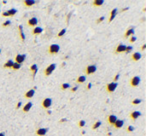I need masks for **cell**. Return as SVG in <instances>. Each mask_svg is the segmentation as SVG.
I'll return each mask as SVG.
<instances>
[{"label": "cell", "instance_id": "cell-45", "mask_svg": "<svg viewBox=\"0 0 146 136\" xmlns=\"http://www.w3.org/2000/svg\"><path fill=\"white\" fill-rule=\"evenodd\" d=\"M127 10H128V7H126V8L121 9V12H124V11H127Z\"/></svg>", "mask_w": 146, "mask_h": 136}, {"label": "cell", "instance_id": "cell-26", "mask_svg": "<svg viewBox=\"0 0 146 136\" xmlns=\"http://www.w3.org/2000/svg\"><path fill=\"white\" fill-rule=\"evenodd\" d=\"M85 80H86V77L82 75V76H78V78H77L76 81H77V83H84Z\"/></svg>", "mask_w": 146, "mask_h": 136}, {"label": "cell", "instance_id": "cell-27", "mask_svg": "<svg viewBox=\"0 0 146 136\" xmlns=\"http://www.w3.org/2000/svg\"><path fill=\"white\" fill-rule=\"evenodd\" d=\"M131 103H132L133 105H138L141 103V99H139V98H135V99H133L132 101H131Z\"/></svg>", "mask_w": 146, "mask_h": 136}, {"label": "cell", "instance_id": "cell-39", "mask_svg": "<svg viewBox=\"0 0 146 136\" xmlns=\"http://www.w3.org/2000/svg\"><path fill=\"white\" fill-rule=\"evenodd\" d=\"M21 105H22V103H21V101H19L18 103L16 104V109H19L20 107H21Z\"/></svg>", "mask_w": 146, "mask_h": 136}, {"label": "cell", "instance_id": "cell-30", "mask_svg": "<svg viewBox=\"0 0 146 136\" xmlns=\"http://www.w3.org/2000/svg\"><path fill=\"white\" fill-rule=\"evenodd\" d=\"M20 67H21V65L20 64H18V63H15L14 62V64H13V66H12V68L11 69H13V70H18V69H20Z\"/></svg>", "mask_w": 146, "mask_h": 136}, {"label": "cell", "instance_id": "cell-23", "mask_svg": "<svg viewBox=\"0 0 146 136\" xmlns=\"http://www.w3.org/2000/svg\"><path fill=\"white\" fill-rule=\"evenodd\" d=\"M35 1H33V0H25V1H23V4H24V6H26V7H31V6H33L35 4Z\"/></svg>", "mask_w": 146, "mask_h": 136}, {"label": "cell", "instance_id": "cell-25", "mask_svg": "<svg viewBox=\"0 0 146 136\" xmlns=\"http://www.w3.org/2000/svg\"><path fill=\"white\" fill-rule=\"evenodd\" d=\"M103 3H104L103 0H94V1L92 2V4H93V6H95V7H99V6H102Z\"/></svg>", "mask_w": 146, "mask_h": 136}, {"label": "cell", "instance_id": "cell-34", "mask_svg": "<svg viewBox=\"0 0 146 136\" xmlns=\"http://www.w3.org/2000/svg\"><path fill=\"white\" fill-rule=\"evenodd\" d=\"M104 19H105V17H104V16H101V17H99L98 19L96 20V23H97V24H100L102 21H104Z\"/></svg>", "mask_w": 146, "mask_h": 136}, {"label": "cell", "instance_id": "cell-14", "mask_svg": "<svg viewBox=\"0 0 146 136\" xmlns=\"http://www.w3.org/2000/svg\"><path fill=\"white\" fill-rule=\"evenodd\" d=\"M141 57H142V55L140 52H134V53L131 55V59H132L133 61H139Z\"/></svg>", "mask_w": 146, "mask_h": 136}, {"label": "cell", "instance_id": "cell-5", "mask_svg": "<svg viewBox=\"0 0 146 136\" xmlns=\"http://www.w3.org/2000/svg\"><path fill=\"white\" fill-rule=\"evenodd\" d=\"M41 105H42V107H43L44 109L50 108V106L52 105V100H51V98H44V99L42 100V103H41Z\"/></svg>", "mask_w": 146, "mask_h": 136}, {"label": "cell", "instance_id": "cell-7", "mask_svg": "<svg viewBox=\"0 0 146 136\" xmlns=\"http://www.w3.org/2000/svg\"><path fill=\"white\" fill-rule=\"evenodd\" d=\"M96 70H97V67L95 65H88L85 69V72H86L87 75H91L93 73H95Z\"/></svg>", "mask_w": 146, "mask_h": 136}, {"label": "cell", "instance_id": "cell-22", "mask_svg": "<svg viewBox=\"0 0 146 136\" xmlns=\"http://www.w3.org/2000/svg\"><path fill=\"white\" fill-rule=\"evenodd\" d=\"M116 15H117V9H116V8L112 9L111 12H110V17H109V21H108V22H112V21H113V19L115 18Z\"/></svg>", "mask_w": 146, "mask_h": 136}, {"label": "cell", "instance_id": "cell-4", "mask_svg": "<svg viewBox=\"0 0 146 136\" xmlns=\"http://www.w3.org/2000/svg\"><path fill=\"white\" fill-rule=\"evenodd\" d=\"M116 88H117V83H115V82H110L106 85V91L108 93L114 92Z\"/></svg>", "mask_w": 146, "mask_h": 136}, {"label": "cell", "instance_id": "cell-36", "mask_svg": "<svg viewBox=\"0 0 146 136\" xmlns=\"http://www.w3.org/2000/svg\"><path fill=\"white\" fill-rule=\"evenodd\" d=\"M134 129H135V128H134L133 126H131V125H129L128 127H127V132H133L134 131Z\"/></svg>", "mask_w": 146, "mask_h": 136}, {"label": "cell", "instance_id": "cell-6", "mask_svg": "<svg viewBox=\"0 0 146 136\" xmlns=\"http://www.w3.org/2000/svg\"><path fill=\"white\" fill-rule=\"evenodd\" d=\"M16 13H17V10L15 8H12V9H9V10L5 11V12H3L2 13V16L3 17H12Z\"/></svg>", "mask_w": 146, "mask_h": 136}, {"label": "cell", "instance_id": "cell-41", "mask_svg": "<svg viewBox=\"0 0 146 136\" xmlns=\"http://www.w3.org/2000/svg\"><path fill=\"white\" fill-rule=\"evenodd\" d=\"M70 17H71V13H68V15H67V18H66V21H67V23H68V22H69Z\"/></svg>", "mask_w": 146, "mask_h": 136}, {"label": "cell", "instance_id": "cell-13", "mask_svg": "<svg viewBox=\"0 0 146 136\" xmlns=\"http://www.w3.org/2000/svg\"><path fill=\"white\" fill-rule=\"evenodd\" d=\"M47 131H48L47 128H38V129L36 130V134L38 136H45Z\"/></svg>", "mask_w": 146, "mask_h": 136}, {"label": "cell", "instance_id": "cell-38", "mask_svg": "<svg viewBox=\"0 0 146 136\" xmlns=\"http://www.w3.org/2000/svg\"><path fill=\"white\" fill-rule=\"evenodd\" d=\"M129 41H130V43H134V42H135V41H136V37L135 36H131L130 37V39H129Z\"/></svg>", "mask_w": 146, "mask_h": 136}, {"label": "cell", "instance_id": "cell-1", "mask_svg": "<svg viewBox=\"0 0 146 136\" xmlns=\"http://www.w3.org/2000/svg\"><path fill=\"white\" fill-rule=\"evenodd\" d=\"M59 50H60V47H59V45H57V44H52L48 47V53L51 55L57 54Z\"/></svg>", "mask_w": 146, "mask_h": 136}, {"label": "cell", "instance_id": "cell-31", "mask_svg": "<svg viewBox=\"0 0 146 136\" xmlns=\"http://www.w3.org/2000/svg\"><path fill=\"white\" fill-rule=\"evenodd\" d=\"M70 87V85L68 84V83H62L61 84V89L62 90H66V89H68Z\"/></svg>", "mask_w": 146, "mask_h": 136}, {"label": "cell", "instance_id": "cell-37", "mask_svg": "<svg viewBox=\"0 0 146 136\" xmlns=\"http://www.w3.org/2000/svg\"><path fill=\"white\" fill-rule=\"evenodd\" d=\"M119 77H120V74H119V73H117V74H116L115 76L113 77V82H115V83H116V81H117L118 79H119Z\"/></svg>", "mask_w": 146, "mask_h": 136}, {"label": "cell", "instance_id": "cell-3", "mask_svg": "<svg viewBox=\"0 0 146 136\" xmlns=\"http://www.w3.org/2000/svg\"><path fill=\"white\" fill-rule=\"evenodd\" d=\"M129 84H130L131 87H137V86L140 84V77L139 76H133L130 79Z\"/></svg>", "mask_w": 146, "mask_h": 136}, {"label": "cell", "instance_id": "cell-44", "mask_svg": "<svg viewBox=\"0 0 146 136\" xmlns=\"http://www.w3.org/2000/svg\"><path fill=\"white\" fill-rule=\"evenodd\" d=\"M66 121H67V119H66V118H63V119H61V120H60V122H61V123L66 122Z\"/></svg>", "mask_w": 146, "mask_h": 136}, {"label": "cell", "instance_id": "cell-18", "mask_svg": "<svg viewBox=\"0 0 146 136\" xmlns=\"http://www.w3.org/2000/svg\"><path fill=\"white\" fill-rule=\"evenodd\" d=\"M116 120H117V117H116L115 115H109L107 117V121L109 124H111L112 126H113V124L116 122Z\"/></svg>", "mask_w": 146, "mask_h": 136}, {"label": "cell", "instance_id": "cell-16", "mask_svg": "<svg viewBox=\"0 0 146 136\" xmlns=\"http://www.w3.org/2000/svg\"><path fill=\"white\" fill-rule=\"evenodd\" d=\"M134 35V27H129L128 29L126 30V32L124 34V37L127 38V37H131Z\"/></svg>", "mask_w": 146, "mask_h": 136}, {"label": "cell", "instance_id": "cell-12", "mask_svg": "<svg viewBox=\"0 0 146 136\" xmlns=\"http://www.w3.org/2000/svg\"><path fill=\"white\" fill-rule=\"evenodd\" d=\"M130 118L133 120V121H135V120L138 118V117H140L141 116V112L139 111H133V112H131L130 113Z\"/></svg>", "mask_w": 146, "mask_h": 136}, {"label": "cell", "instance_id": "cell-8", "mask_svg": "<svg viewBox=\"0 0 146 136\" xmlns=\"http://www.w3.org/2000/svg\"><path fill=\"white\" fill-rule=\"evenodd\" d=\"M26 59V55L25 54H17L15 56V63H18V64H21L25 61Z\"/></svg>", "mask_w": 146, "mask_h": 136}, {"label": "cell", "instance_id": "cell-15", "mask_svg": "<svg viewBox=\"0 0 146 136\" xmlns=\"http://www.w3.org/2000/svg\"><path fill=\"white\" fill-rule=\"evenodd\" d=\"M30 71L32 73V77L34 78L36 76V74H37V71H38V66H37L36 64H32V65L30 66Z\"/></svg>", "mask_w": 146, "mask_h": 136}, {"label": "cell", "instance_id": "cell-21", "mask_svg": "<svg viewBox=\"0 0 146 136\" xmlns=\"http://www.w3.org/2000/svg\"><path fill=\"white\" fill-rule=\"evenodd\" d=\"M31 107H32V103L31 102H27V103H26L24 106H23V108H22V111L23 112H29V110H30L31 109Z\"/></svg>", "mask_w": 146, "mask_h": 136}, {"label": "cell", "instance_id": "cell-19", "mask_svg": "<svg viewBox=\"0 0 146 136\" xmlns=\"http://www.w3.org/2000/svg\"><path fill=\"white\" fill-rule=\"evenodd\" d=\"M123 124H124V121H123V120L117 119V120H116V122L113 124V126L116 128V129H119V128H121L123 126Z\"/></svg>", "mask_w": 146, "mask_h": 136}, {"label": "cell", "instance_id": "cell-17", "mask_svg": "<svg viewBox=\"0 0 146 136\" xmlns=\"http://www.w3.org/2000/svg\"><path fill=\"white\" fill-rule=\"evenodd\" d=\"M18 32H19V36L22 41H25V34L23 32V26L22 25H19L18 26Z\"/></svg>", "mask_w": 146, "mask_h": 136}, {"label": "cell", "instance_id": "cell-9", "mask_svg": "<svg viewBox=\"0 0 146 136\" xmlns=\"http://www.w3.org/2000/svg\"><path fill=\"white\" fill-rule=\"evenodd\" d=\"M125 48H126V45L122 44V43L118 44L117 47H116V49H115V53L118 54V53H122V52H125Z\"/></svg>", "mask_w": 146, "mask_h": 136}, {"label": "cell", "instance_id": "cell-40", "mask_svg": "<svg viewBox=\"0 0 146 136\" xmlns=\"http://www.w3.org/2000/svg\"><path fill=\"white\" fill-rule=\"evenodd\" d=\"M77 89H78V86H75V87H72V88H71V91H72V92H75V91H77Z\"/></svg>", "mask_w": 146, "mask_h": 136}, {"label": "cell", "instance_id": "cell-47", "mask_svg": "<svg viewBox=\"0 0 146 136\" xmlns=\"http://www.w3.org/2000/svg\"><path fill=\"white\" fill-rule=\"evenodd\" d=\"M0 53H1V50H0Z\"/></svg>", "mask_w": 146, "mask_h": 136}, {"label": "cell", "instance_id": "cell-20", "mask_svg": "<svg viewBox=\"0 0 146 136\" xmlns=\"http://www.w3.org/2000/svg\"><path fill=\"white\" fill-rule=\"evenodd\" d=\"M42 28L41 27H38V26H36V27H34V29L32 30V35H39V34L42 33Z\"/></svg>", "mask_w": 146, "mask_h": 136}, {"label": "cell", "instance_id": "cell-35", "mask_svg": "<svg viewBox=\"0 0 146 136\" xmlns=\"http://www.w3.org/2000/svg\"><path fill=\"white\" fill-rule=\"evenodd\" d=\"M78 126H79L80 128L84 127V126H85V121H84V120H80V121L78 122Z\"/></svg>", "mask_w": 146, "mask_h": 136}, {"label": "cell", "instance_id": "cell-24", "mask_svg": "<svg viewBox=\"0 0 146 136\" xmlns=\"http://www.w3.org/2000/svg\"><path fill=\"white\" fill-rule=\"evenodd\" d=\"M13 64H14V61H12V60H8V61H6L4 63L3 67H4V68H9V69H10V68H12Z\"/></svg>", "mask_w": 146, "mask_h": 136}, {"label": "cell", "instance_id": "cell-32", "mask_svg": "<svg viewBox=\"0 0 146 136\" xmlns=\"http://www.w3.org/2000/svg\"><path fill=\"white\" fill-rule=\"evenodd\" d=\"M11 24V21L10 20H6L5 22L2 23V27H8V26Z\"/></svg>", "mask_w": 146, "mask_h": 136}, {"label": "cell", "instance_id": "cell-28", "mask_svg": "<svg viewBox=\"0 0 146 136\" xmlns=\"http://www.w3.org/2000/svg\"><path fill=\"white\" fill-rule=\"evenodd\" d=\"M100 125H101V122H100V121H96V122H94V124L92 125V129L95 130V129H97V128H98Z\"/></svg>", "mask_w": 146, "mask_h": 136}, {"label": "cell", "instance_id": "cell-43", "mask_svg": "<svg viewBox=\"0 0 146 136\" xmlns=\"http://www.w3.org/2000/svg\"><path fill=\"white\" fill-rule=\"evenodd\" d=\"M145 49H146V44H143L142 45V47H141V50L143 51V50H145Z\"/></svg>", "mask_w": 146, "mask_h": 136}, {"label": "cell", "instance_id": "cell-46", "mask_svg": "<svg viewBox=\"0 0 146 136\" xmlns=\"http://www.w3.org/2000/svg\"><path fill=\"white\" fill-rule=\"evenodd\" d=\"M0 136H5V134L3 132H0Z\"/></svg>", "mask_w": 146, "mask_h": 136}, {"label": "cell", "instance_id": "cell-10", "mask_svg": "<svg viewBox=\"0 0 146 136\" xmlns=\"http://www.w3.org/2000/svg\"><path fill=\"white\" fill-rule=\"evenodd\" d=\"M37 23H38V20H37V18H35V17H31L30 19L27 21L28 26H30V27H33V28L36 27Z\"/></svg>", "mask_w": 146, "mask_h": 136}, {"label": "cell", "instance_id": "cell-2", "mask_svg": "<svg viewBox=\"0 0 146 136\" xmlns=\"http://www.w3.org/2000/svg\"><path fill=\"white\" fill-rule=\"evenodd\" d=\"M55 69H56V64H50V65H48L45 69H44V74H45V76H50Z\"/></svg>", "mask_w": 146, "mask_h": 136}, {"label": "cell", "instance_id": "cell-33", "mask_svg": "<svg viewBox=\"0 0 146 136\" xmlns=\"http://www.w3.org/2000/svg\"><path fill=\"white\" fill-rule=\"evenodd\" d=\"M132 46L131 45H129V46H126V48H125V53H130L131 51H132Z\"/></svg>", "mask_w": 146, "mask_h": 136}, {"label": "cell", "instance_id": "cell-11", "mask_svg": "<svg viewBox=\"0 0 146 136\" xmlns=\"http://www.w3.org/2000/svg\"><path fill=\"white\" fill-rule=\"evenodd\" d=\"M34 94H35V89H30L24 94V97L26 99H31V98L34 96Z\"/></svg>", "mask_w": 146, "mask_h": 136}, {"label": "cell", "instance_id": "cell-42", "mask_svg": "<svg viewBox=\"0 0 146 136\" xmlns=\"http://www.w3.org/2000/svg\"><path fill=\"white\" fill-rule=\"evenodd\" d=\"M91 87H92V84L91 83H88V85H87V87L86 88H87V90H89V89H91Z\"/></svg>", "mask_w": 146, "mask_h": 136}, {"label": "cell", "instance_id": "cell-29", "mask_svg": "<svg viewBox=\"0 0 146 136\" xmlns=\"http://www.w3.org/2000/svg\"><path fill=\"white\" fill-rule=\"evenodd\" d=\"M65 33H66V29H62V30H60V31L58 32V34H57V37H62V36H64L65 35Z\"/></svg>", "mask_w": 146, "mask_h": 136}]
</instances>
